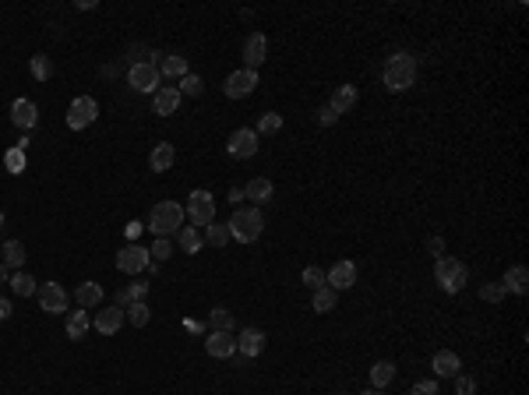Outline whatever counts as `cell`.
Returning a JSON list of instances; mask_svg holds the SVG:
<instances>
[{
	"mask_svg": "<svg viewBox=\"0 0 529 395\" xmlns=\"http://www.w3.org/2000/svg\"><path fill=\"white\" fill-rule=\"evenodd\" d=\"M417 82V57L413 53H392L385 64V89L388 92H406Z\"/></svg>",
	"mask_w": 529,
	"mask_h": 395,
	"instance_id": "cell-1",
	"label": "cell"
},
{
	"mask_svg": "<svg viewBox=\"0 0 529 395\" xmlns=\"http://www.w3.org/2000/svg\"><path fill=\"white\" fill-rule=\"evenodd\" d=\"M226 226H229V237H233V240L254 244V240L261 237V229H265V215H261L258 208H236Z\"/></svg>",
	"mask_w": 529,
	"mask_h": 395,
	"instance_id": "cell-2",
	"label": "cell"
},
{
	"mask_svg": "<svg viewBox=\"0 0 529 395\" xmlns=\"http://www.w3.org/2000/svg\"><path fill=\"white\" fill-rule=\"evenodd\" d=\"M180 226H184V208L173 205V201H159V205L148 212V229H152L156 237H170V233H177Z\"/></svg>",
	"mask_w": 529,
	"mask_h": 395,
	"instance_id": "cell-3",
	"label": "cell"
},
{
	"mask_svg": "<svg viewBox=\"0 0 529 395\" xmlns=\"http://www.w3.org/2000/svg\"><path fill=\"white\" fill-rule=\"evenodd\" d=\"M434 279L441 283L445 293H459V290L466 286L469 272H466V265L455 261V258H437V265H434Z\"/></svg>",
	"mask_w": 529,
	"mask_h": 395,
	"instance_id": "cell-4",
	"label": "cell"
},
{
	"mask_svg": "<svg viewBox=\"0 0 529 395\" xmlns=\"http://www.w3.org/2000/svg\"><path fill=\"white\" fill-rule=\"evenodd\" d=\"M96 117H99V102L92 96H78L67 106V127L71 131H85L89 124H96Z\"/></svg>",
	"mask_w": 529,
	"mask_h": 395,
	"instance_id": "cell-5",
	"label": "cell"
},
{
	"mask_svg": "<svg viewBox=\"0 0 529 395\" xmlns=\"http://www.w3.org/2000/svg\"><path fill=\"white\" fill-rule=\"evenodd\" d=\"M127 85L134 89V92H159V67L156 64H131V71H127Z\"/></svg>",
	"mask_w": 529,
	"mask_h": 395,
	"instance_id": "cell-6",
	"label": "cell"
},
{
	"mask_svg": "<svg viewBox=\"0 0 529 395\" xmlns=\"http://www.w3.org/2000/svg\"><path fill=\"white\" fill-rule=\"evenodd\" d=\"M148 265H152V258H148V251L138 247V244H127V247L116 254V269H120L124 276H138V272H145Z\"/></svg>",
	"mask_w": 529,
	"mask_h": 395,
	"instance_id": "cell-7",
	"label": "cell"
},
{
	"mask_svg": "<svg viewBox=\"0 0 529 395\" xmlns=\"http://www.w3.org/2000/svg\"><path fill=\"white\" fill-rule=\"evenodd\" d=\"M187 215L195 219V226L215 222V198H212L209 191H191V198H187Z\"/></svg>",
	"mask_w": 529,
	"mask_h": 395,
	"instance_id": "cell-8",
	"label": "cell"
},
{
	"mask_svg": "<svg viewBox=\"0 0 529 395\" xmlns=\"http://www.w3.org/2000/svg\"><path fill=\"white\" fill-rule=\"evenodd\" d=\"M254 89H258V71H247V67L233 71V75L226 78V85H222L226 99H244V96H251Z\"/></svg>",
	"mask_w": 529,
	"mask_h": 395,
	"instance_id": "cell-9",
	"label": "cell"
},
{
	"mask_svg": "<svg viewBox=\"0 0 529 395\" xmlns=\"http://www.w3.org/2000/svg\"><path fill=\"white\" fill-rule=\"evenodd\" d=\"M226 152H229L233 159H251V156L258 152V134H254L251 127L233 131V134H229V141H226Z\"/></svg>",
	"mask_w": 529,
	"mask_h": 395,
	"instance_id": "cell-10",
	"label": "cell"
},
{
	"mask_svg": "<svg viewBox=\"0 0 529 395\" xmlns=\"http://www.w3.org/2000/svg\"><path fill=\"white\" fill-rule=\"evenodd\" d=\"M356 283V265L353 261H335L328 272H325V286H332L335 293L339 290H349Z\"/></svg>",
	"mask_w": 529,
	"mask_h": 395,
	"instance_id": "cell-11",
	"label": "cell"
},
{
	"mask_svg": "<svg viewBox=\"0 0 529 395\" xmlns=\"http://www.w3.org/2000/svg\"><path fill=\"white\" fill-rule=\"evenodd\" d=\"M36 293H39V307L43 310H50V314H64L67 310V293L60 290V283H43Z\"/></svg>",
	"mask_w": 529,
	"mask_h": 395,
	"instance_id": "cell-12",
	"label": "cell"
},
{
	"mask_svg": "<svg viewBox=\"0 0 529 395\" xmlns=\"http://www.w3.org/2000/svg\"><path fill=\"white\" fill-rule=\"evenodd\" d=\"M265 53H268V39L261 32H251L247 43H244V64H247V71H258L265 64Z\"/></svg>",
	"mask_w": 529,
	"mask_h": 395,
	"instance_id": "cell-13",
	"label": "cell"
},
{
	"mask_svg": "<svg viewBox=\"0 0 529 395\" xmlns=\"http://www.w3.org/2000/svg\"><path fill=\"white\" fill-rule=\"evenodd\" d=\"M205 353L215 357V360H229V357L236 353V339H233V332H212L209 339H205Z\"/></svg>",
	"mask_w": 529,
	"mask_h": 395,
	"instance_id": "cell-14",
	"label": "cell"
},
{
	"mask_svg": "<svg viewBox=\"0 0 529 395\" xmlns=\"http://www.w3.org/2000/svg\"><path fill=\"white\" fill-rule=\"evenodd\" d=\"M11 120H14L21 131H32V127L39 124V106H36L32 99H14V106H11Z\"/></svg>",
	"mask_w": 529,
	"mask_h": 395,
	"instance_id": "cell-15",
	"label": "cell"
},
{
	"mask_svg": "<svg viewBox=\"0 0 529 395\" xmlns=\"http://www.w3.org/2000/svg\"><path fill=\"white\" fill-rule=\"evenodd\" d=\"M261 350H265V332L261 328H244L240 339H236V353L254 360V357H261Z\"/></svg>",
	"mask_w": 529,
	"mask_h": 395,
	"instance_id": "cell-16",
	"label": "cell"
},
{
	"mask_svg": "<svg viewBox=\"0 0 529 395\" xmlns=\"http://www.w3.org/2000/svg\"><path fill=\"white\" fill-rule=\"evenodd\" d=\"M124 321H127L124 307H116V303H113V307H106V310H99V314H96V321H92V325H96L103 335H116V332L124 328Z\"/></svg>",
	"mask_w": 529,
	"mask_h": 395,
	"instance_id": "cell-17",
	"label": "cell"
},
{
	"mask_svg": "<svg viewBox=\"0 0 529 395\" xmlns=\"http://www.w3.org/2000/svg\"><path fill=\"white\" fill-rule=\"evenodd\" d=\"M180 92H177V85H159V92L152 96V109L159 113V117H170V113H177V106H180Z\"/></svg>",
	"mask_w": 529,
	"mask_h": 395,
	"instance_id": "cell-18",
	"label": "cell"
},
{
	"mask_svg": "<svg viewBox=\"0 0 529 395\" xmlns=\"http://www.w3.org/2000/svg\"><path fill=\"white\" fill-rule=\"evenodd\" d=\"M430 367H434L437 378H455V374L462 371V360H459V353H452V350H437L434 360H430Z\"/></svg>",
	"mask_w": 529,
	"mask_h": 395,
	"instance_id": "cell-19",
	"label": "cell"
},
{
	"mask_svg": "<svg viewBox=\"0 0 529 395\" xmlns=\"http://www.w3.org/2000/svg\"><path fill=\"white\" fill-rule=\"evenodd\" d=\"M89 328H92V318H89V310H85V307H82V310H71V314H67V321H64L67 339H85V335H89Z\"/></svg>",
	"mask_w": 529,
	"mask_h": 395,
	"instance_id": "cell-20",
	"label": "cell"
},
{
	"mask_svg": "<svg viewBox=\"0 0 529 395\" xmlns=\"http://www.w3.org/2000/svg\"><path fill=\"white\" fill-rule=\"evenodd\" d=\"M173 163H177V152H173V145H170V141L156 145V148H152V156H148V166H152L156 173H166V170H173Z\"/></svg>",
	"mask_w": 529,
	"mask_h": 395,
	"instance_id": "cell-21",
	"label": "cell"
},
{
	"mask_svg": "<svg viewBox=\"0 0 529 395\" xmlns=\"http://www.w3.org/2000/svg\"><path fill=\"white\" fill-rule=\"evenodd\" d=\"M272 195H276V188H272V180H268V177H254V180L244 188V198H251V201H254V208H258V205H265V201H272Z\"/></svg>",
	"mask_w": 529,
	"mask_h": 395,
	"instance_id": "cell-22",
	"label": "cell"
},
{
	"mask_svg": "<svg viewBox=\"0 0 529 395\" xmlns=\"http://www.w3.org/2000/svg\"><path fill=\"white\" fill-rule=\"evenodd\" d=\"M177 244H180L184 254H198V251L205 247V237L198 233V226H180V229H177Z\"/></svg>",
	"mask_w": 529,
	"mask_h": 395,
	"instance_id": "cell-23",
	"label": "cell"
},
{
	"mask_svg": "<svg viewBox=\"0 0 529 395\" xmlns=\"http://www.w3.org/2000/svg\"><path fill=\"white\" fill-rule=\"evenodd\" d=\"M356 99H360V92H356V85H339V89H335V96H332V102H328V106H332L335 113H349V109L356 106Z\"/></svg>",
	"mask_w": 529,
	"mask_h": 395,
	"instance_id": "cell-24",
	"label": "cell"
},
{
	"mask_svg": "<svg viewBox=\"0 0 529 395\" xmlns=\"http://www.w3.org/2000/svg\"><path fill=\"white\" fill-rule=\"evenodd\" d=\"M501 286H505V290H512V293H519V296L526 293V290H529V272H526V265H512Z\"/></svg>",
	"mask_w": 529,
	"mask_h": 395,
	"instance_id": "cell-25",
	"label": "cell"
},
{
	"mask_svg": "<svg viewBox=\"0 0 529 395\" xmlns=\"http://www.w3.org/2000/svg\"><path fill=\"white\" fill-rule=\"evenodd\" d=\"M184 75H191L187 71V57H163V64H159V78H184Z\"/></svg>",
	"mask_w": 529,
	"mask_h": 395,
	"instance_id": "cell-26",
	"label": "cell"
},
{
	"mask_svg": "<svg viewBox=\"0 0 529 395\" xmlns=\"http://www.w3.org/2000/svg\"><path fill=\"white\" fill-rule=\"evenodd\" d=\"M388 382H396V364H392V360H378V364L371 367V385H374V389H385Z\"/></svg>",
	"mask_w": 529,
	"mask_h": 395,
	"instance_id": "cell-27",
	"label": "cell"
},
{
	"mask_svg": "<svg viewBox=\"0 0 529 395\" xmlns=\"http://www.w3.org/2000/svg\"><path fill=\"white\" fill-rule=\"evenodd\" d=\"M75 296H78L82 307H99V303H103V286H99V283H82Z\"/></svg>",
	"mask_w": 529,
	"mask_h": 395,
	"instance_id": "cell-28",
	"label": "cell"
},
{
	"mask_svg": "<svg viewBox=\"0 0 529 395\" xmlns=\"http://www.w3.org/2000/svg\"><path fill=\"white\" fill-rule=\"evenodd\" d=\"M4 265L7 269H21L25 265V244L21 240H7L4 244Z\"/></svg>",
	"mask_w": 529,
	"mask_h": 395,
	"instance_id": "cell-29",
	"label": "cell"
},
{
	"mask_svg": "<svg viewBox=\"0 0 529 395\" xmlns=\"http://www.w3.org/2000/svg\"><path fill=\"white\" fill-rule=\"evenodd\" d=\"M124 314H127V321H131L134 328L148 325V318H152V310H148V303H145V300H134L131 307H124Z\"/></svg>",
	"mask_w": 529,
	"mask_h": 395,
	"instance_id": "cell-30",
	"label": "cell"
},
{
	"mask_svg": "<svg viewBox=\"0 0 529 395\" xmlns=\"http://www.w3.org/2000/svg\"><path fill=\"white\" fill-rule=\"evenodd\" d=\"M28 71H32V78H36V82H46V78L53 75V64H50V57H46V53H36V57L28 60Z\"/></svg>",
	"mask_w": 529,
	"mask_h": 395,
	"instance_id": "cell-31",
	"label": "cell"
},
{
	"mask_svg": "<svg viewBox=\"0 0 529 395\" xmlns=\"http://www.w3.org/2000/svg\"><path fill=\"white\" fill-rule=\"evenodd\" d=\"M226 240H233V237H229V226H226V222H209L205 244H209V247H226Z\"/></svg>",
	"mask_w": 529,
	"mask_h": 395,
	"instance_id": "cell-32",
	"label": "cell"
},
{
	"mask_svg": "<svg viewBox=\"0 0 529 395\" xmlns=\"http://www.w3.org/2000/svg\"><path fill=\"white\" fill-rule=\"evenodd\" d=\"M209 325H212V332H233L236 321H233V314H229L226 307H215L209 314Z\"/></svg>",
	"mask_w": 529,
	"mask_h": 395,
	"instance_id": "cell-33",
	"label": "cell"
},
{
	"mask_svg": "<svg viewBox=\"0 0 529 395\" xmlns=\"http://www.w3.org/2000/svg\"><path fill=\"white\" fill-rule=\"evenodd\" d=\"M7 283H11V290H14L18 296H32V293H36V279H32L28 272H14Z\"/></svg>",
	"mask_w": 529,
	"mask_h": 395,
	"instance_id": "cell-34",
	"label": "cell"
},
{
	"mask_svg": "<svg viewBox=\"0 0 529 395\" xmlns=\"http://www.w3.org/2000/svg\"><path fill=\"white\" fill-rule=\"evenodd\" d=\"M177 92H180V96H202V92H205V82H202L198 75H184L180 85H177Z\"/></svg>",
	"mask_w": 529,
	"mask_h": 395,
	"instance_id": "cell-35",
	"label": "cell"
},
{
	"mask_svg": "<svg viewBox=\"0 0 529 395\" xmlns=\"http://www.w3.org/2000/svg\"><path fill=\"white\" fill-rule=\"evenodd\" d=\"M4 166H7V173H21L25 170V148H7L4 152Z\"/></svg>",
	"mask_w": 529,
	"mask_h": 395,
	"instance_id": "cell-36",
	"label": "cell"
},
{
	"mask_svg": "<svg viewBox=\"0 0 529 395\" xmlns=\"http://www.w3.org/2000/svg\"><path fill=\"white\" fill-rule=\"evenodd\" d=\"M332 307H335V290H332V286L315 290V310H317V314H328Z\"/></svg>",
	"mask_w": 529,
	"mask_h": 395,
	"instance_id": "cell-37",
	"label": "cell"
},
{
	"mask_svg": "<svg viewBox=\"0 0 529 395\" xmlns=\"http://www.w3.org/2000/svg\"><path fill=\"white\" fill-rule=\"evenodd\" d=\"M283 127V113H265L261 120H258V131L254 134H276Z\"/></svg>",
	"mask_w": 529,
	"mask_h": 395,
	"instance_id": "cell-38",
	"label": "cell"
},
{
	"mask_svg": "<svg viewBox=\"0 0 529 395\" xmlns=\"http://www.w3.org/2000/svg\"><path fill=\"white\" fill-rule=\"evenodd\" d=\"M170 254H173V244H170V237H159V240L148 247V258H152V261H166Z\"/></svg>",
	"mask_w": 529,
	"mask_h": 395,
	"instance_id": "cell-39",
	"label": "cell"
},
{
	"mask_svg": "<svg viewBox=\"0 0 529 395\" xmlns=\"http://www.w3.org/2000/svg\"><path fill=\"white\" fill-rule=\"evenodd\" d=\"M304 283H307V290H321V286H325V272H321L317 265H307V269H304Z\"/></svg>",
	"mask_w": 529,
	"mask_h": 395,
	"instance_id": "cell-40",
	"label": "cell"
},
{
	"mask_svg": "<svg viewBox=\"0 0 529 395\" xmlns=\"http://www.w3.org/2000/svg\"><path fill=\"white\" fill-rule=\"evenodd\" d=\"M505 293H508V290H505L501 283H487V286L480 290V296H484L487 303H498V300H505Z\"/></svg>",
	"mask_w": 529,
	"mask_h": 395,
	"instance_id": "cell-41",
	"label": "cell"
},
{
	"mask_svg": "<svg viewBox=\"0 0 529 395\" xmlns=\"http://www.w3.org/2000/svg\"><path fill=\"white\" fill-rule=\"evenodd\" d=\"M455 395H476V382L469 374H455Z\"/></svg>",
	"mask_w": 529,
	"mask_h": 395,
	"instance_id": "cell-42",
	"label": "cell"
},
{
	"mask_svg": "<svg viewBox=\"0 0 529 395\" xmlns=\"http://www.w3.org/2000/svg\"><path fill=\"white\" fill-rule=\"evenodd\" d=\"M335 120H339V113H335L332 106H321V109H317V124H325V127H332Z\"/></svg>",
	"mask_w": 529,
	"mask_h": 395,
	"instance_id": "cell-43",
	"label": "cell"
},
{
	"mask_svg": "<svg viewBox=\"0 0 529 395\" xmlns=\"http://www.w3.org/2000/svg\"><path fill=\"white\" fill-rule=\"evenodd\" d=\"M124 290H127L131 303H134V300H145V293H148V283H131V286H124Z\"/></svg>",
	"mask_w": 529,
	"mask_h": 395,
	"instance_id": "cell-44",
	"label": "cell"
},
{
	"mask_svg": "<svg viewBox=\"0 0 529 395\" xmlns=\"http://www.w3.org/2000/svg\"><path fill=\"white\" fill-rule=\"evenodd\" d=\"M410 395H437V382H420V385H413Z\"/></svg>",
	"mask_w": 529,
	"mask_h": 395,
	"instance_id": "cell-45",
	"label": "cell"
},
{
	"mask_svg": "<svg viewBox=\"0 0 529 395\" xmlns=\"http://www.w3.org/2000/svg\"><path fill=\"white\" fill-rule=\"evenodd\" d=\"M427 251L437 254V258H445V240H441V237H430V240H427Z\"/></svg>",
	"mask_w": 529,
	"mask_h": 395,
	"instance_id": "cell-46",
	"label": "cell"
},
{
	"mask_svg": "<svg viewBox=\"0 0 529 395\" xmlns=\"http://www.w3.org/2000/svg\"><path fill=\"white\" fill-rule=\"evenodd\" d=\"M7 318H11V303L0 296V321H7Z\"/></svg>",
	"mask_w": 529,
	"mask_h": 395,
	"instance_id": "cell-47",
	"label": "cell"
},
{
	"mask_svg": "<svg viewBox=\"0 0 529 395\" xmlns=\"http://www.w3.org/2000/svg\"><path fill=\"white\" fill-rule=\"evenodd\" d=\"M138 233H141V222H138V219H134V222H127V237H138Z\"/></svg>",
	"mask_w": 529,
	"mask_h": 395,
	"instance_id": "cell-48",
	"label": "cell"
},
{
	"mask_svg": "<svg viewBox=\"0 0 529 395\" xmlns=\"http://www.w3.org/2000/svg\"><path fill=\"white\" fill-rule=\"evenodd\" d=\"M0 283H7V265H0Z\"/></svg>",
	"mask_w": 529,
	"mask_h": 395,
	"instance_id": "cell-49",
	"label": "cell"
},
{
	"mask_svg": "<svg viewBox=\"0 0 529 395\" xmlns=\"http://www.w3.org/2000/svg\"><path fill=\"white\" fill-rule=\"evenodd\" d=\"M364 395H385V392L381 389H371V392H364Z\"/></svg>",
	"mask_w": 529,
	"mask_h": 395,
	"instance_id": "cell-50",
	"label": "cell"
},
{
	"mask_svg": "<svg viewBox=\"0 0 529 395\" xmlns=\"http://www.w3.org/2000/svg\"><path fill=\"white\" fill-rule=\"evenodd\" d=\"M0 226H4V212H0Z\"/></svg>",
	"mask_w": 529,
	"mask_h": 395,
	"instance_id": "cell-51",
	"label": "cell"
}]
</instances>
